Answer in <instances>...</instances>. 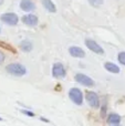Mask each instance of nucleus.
<instances>
[{
	"instance_id": "1",
	"label": "nucleus",
	"mask_w": 125,
	"mask_h": 126,
	"mask_svg": "<svg viewBox=\"0 0 125 126\" xmlns=\"http://www.w3.org/2000/svg\"><path fill=\"white\" fill-rule=\"evenodd\" d=\"M6 70H7V72H8L10 75L18 76V78L23 76V75H26L27 74L26 66H24L23 64H21V63H17V62L8 64L6 66Z\"/></svg>"
},
{
	"instance_id": "2",
	"label": "nucleus",
	"mask_w": 125,
	"mask_h": 126,
	"mask_svg": "<svg viewBox=\"0 0 125 126\" xmlns=\"http://www.w3.org/2000/svg\"><path fill=\"white\" fill-rule=\"evenodd\" d=\"M69 97L74 104L77 105H82L83 104V93L79 87H72L69 91Z\"/></svg>"
},
{
	"instance_id": "3",
	"label": "nucleus",
	"mask_w": 125,
	"mask_h": 126,
	"mask_svg": "<svg viewBox=\"0 0 125 126\" xmlns=\"http://www.w3.org/2000/svg\"><path fill=\"white\" fill-rule=\"evenodd\" d=\"M85 100L92 109H100V97L95 92L88 91L85 93Z\"/></svg>"
},
{
	"instance_id": "4",
	"label": "nucleus",
	"mask_w": 125,
	"mask_h": 126,
	"mask_svg": "<svg viewBox=\"0 0 125 126\" xmlns=\"http://www.w3.org/2000/svg\"><path fill=\"white\" fill-rule=\"evenodd\" d=\"M0 20L8 26H16L19 22V17L13 12H6L0 16Z\"/></svg>"
},
{
	"instance_id": "5",
	"label": "nucleus",
	"mask_w": 125,
	"mask_h": 126,
	"mask_svg": "<svg viewBox=\"0 0 125 126\" xmlns=\"http://www.w3.org/2000/svg\"><path fill=\"white\" fill-rule=\"evenodd\" d=\"M74 80H75V82L80 83L81 85L86 86V87H92V86H94V84H95L94 81H93V79H91L90 76L85 75V74H83V73L75 74Z\"/></svg>"
},
{
	"instance_id": "6",
	"label": "nucleus",
	"mask_w": 125,
	"mask_h": 126,
	"mask_svg": "<svg viewBox=\"0 0 125 126\" xmlns=\"http://www.w3.org/2000/svg\"><path fill=\"white\" fill-rule=\"evenodd\" d=\"M66 75V71L65 67L62 63L57 62L53 64L52 66V76L55 79H64Z\"/></svg>"
},
{
	"instance_id": "7",
	"label": "nucleus",
	"mask_w": 125,
	"mask_h": 126,
	"mask_svg": "<svg viewBox=\"0 0 125 126\" xmlns=\"http://www.w3.org/2000/svg\"><path fill=\"white\" fill-rule=\"evenodd\" d=\"M84 42H85V46L88 47V49L89 50H91L92 52L96 53V54H99V55H103L104 54L103 48H102V47L100 46L96 41H94V40H92V39H86Z\"/></svg>"
},
{
	"instance_id": "8",
	"label": "nucleus",
	"mask_w": 125,
	"mask_h": 126,
	"mask_svg": "<svg viewBox=\"0 0 125 126\" xmlns=\"http://www.w3.org/2000/svg\"><path fill=\"white\" fill-rule=\"evenodd\" d=\"M21 21L28 27H35L39 23L38 17L35 15H32V13H27V15H24L23 17L21 18Z\"/></svg>"
},
{
	"instance_id": "9",
	"label": "nucleus",
	"mask_w": 125,
	"mask_h": 126,
	"mask_svg": "<svg viewBox=\"0 0 125 126\" xmlns=\"http://www.w3.org/2000/svg\"><path fill=\"white\" fill-rule=\"evenodd\" d=\"M20 9L26 12H30L35 9V3L33 0H21L20 1Z\"/></svg>"
},
{
	"instance_id": "10",
	"label": "nucleus",
	"mask_w": 125,
	"mask_h": 126,
	"mask_svg": "<svg viewBox=\"0 0 125 126\" xmlns=\"http://www.w3.org/2000/svg\"><path fill=\"white\" fill-rule=\"evenodd\" d=\"M69 53L72 55L73 58H84L85 57V52H84L83 49H81L80 47L77 46H72L69 48Z\"/></svg>"
},
{
	"instance_id": "11",
	"label": "nucleus",
	"mask_w": 125,
	"mask_h": 126,
	"mask_svg": "<svg viewBox=\"0 0 125 126\" xmlns=\"http://www.w3.org/2000/svg\"><path fill=\"white\" fill-rule=\"evenodd\" d=\"M104 69H105L106 71H109L110 73H113V74H117V73H120V71H121L119 65H116L113 62H105L104 63Z\"/></svg>"
},
{
	"instance_id": "12",
	"label": "nucleus",
	"mask_w": 125,
	"mask_h": 126,
	"mask_svg": "<svg viewBox=\"0 0 125 126\" xmlns=\"http://www.w3.org/2000/svg\"><path fill=\"white\" fill-rule=\"evenodd\" d=\"M41 3L47 11L52 12V13L57 12V7H55V4L53 3L52 0H41Z\"/></svg>"
},
{
	"instance_id": "13",
	"label": "nucleus",
	"mask_w": 125,
	"mask_h": 126,
	"mask_svg": "<svg viewBox=\"0 0 125 126\" xmlns=\"http://www.w3.org/2000/svg\"><path fill=\"white\" fill-rule=\"evenodd\" d=\"M108 123L110 125H119L121 123V116L116 113H111L108 116Z\"/></svg>"
},
{
	"instance_id": "14",
	"label": "nucleus",
	"mask_w": 125,
	"mask_h": 126,
	"mask_svg": "<svg viewBox=\"0 0 125 126\" xmlns=\"http://www.w3.org/2000/svg\"><path fill=\"white\" fill-rule=\"evenodd\" d=\"M20 49H21L23 52H30L33 49V44L30 40L26 39V40H23V41H21V43H20Z\"/></svg>"
},
{
	"instance_id": "15",
	"label": "nucleus",
	"mask_w": 125,
	"mask_h": 126,
	"mask_svg": "<svg viewBox=\"0 0 125 126\" xmlns=\"http://www.w3.org/2000/svg\"><path fill=\"white\" fill-rule=\"evenodd\" d=\"M89 3L91 4L92 7H95V8H97V7L102 6L104 2V0H88Z\"/></svg>"
},
{
	"instance_id": "16",
	"label": "nucleus",
	"mask_w": 125,
	"mask_h": 126,
	"mask_svg": "<svg viewBox=\"0 0 125 126\" xmlns=\"http://www.w3.org/2000/svg\"><path fill=\"white\" fill-rule=\"evenodd\" d=\"M117 60H119V62L121 63V64L125 65V51H122V52L119 53V55H117Z\"/></svg>"
},
{
	"instance_id": "17",
	"label": "nucleus",
	"mask_w": 125,
	"mask_h": 126,
	"mask_svg": "<svg viewBox=\"0 0 125 126\" xmlns=\"http://www.w3.org/2000/svg\"><path fill=\"white\" fill-rule=\"evenodd\" d=\"M21 112L24 114V115L30 116V117H33V116H34V113H33V112H31V111H28V110H21Z\"/></svg>"
},
{
	"instance_id": "18",
	"label": "nucleus",
	"mask_w": 125,
	"mask_h": 126,
	"mask_svg": "<svg viewBox=\"0 0 125 126\" xmlns=\"http://www.w3.org/2000/svg\"><path fill=\"white\" fill-rule=\"evenodd\" d=\"M4 59H6V58H4V54L1 52V51H0V64H1V63H3Z\"/></svg>"
},
{
	"instance_id": "19",
	"label": "nucleus",
	"mask_w": 125,
	"mask_h": 126,
	"mask_svg": "<svg viewBox=\"0 0 125 126\" xmlns=\"http://www.w3.org/2000/svg\"><path fill=\"white\" fill-rule=\"evenodd\" d=\"M3 2H4V0H0V6H1V4L3 3Z\"/></svg>"
},
{
	"instance_id": "20",
	"label": "nucleus",
	"mask_w": 125,
	"mask_h": 126,
	"mask_svg": "<svg viewBox=\"0 0 125 126\" xmlns=\"http://www.w3.org/2000/svg\"><path fill=\"white\" fill-rule=\"evenodd\" d=\"M0 121H2V118H1V117H0Z\"/></svg>"
}]
</instances>
